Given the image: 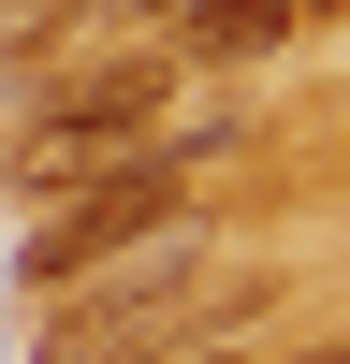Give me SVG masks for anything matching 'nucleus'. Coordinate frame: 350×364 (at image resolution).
<instances>
[{
	"instance_id": "nucleus-1",
	"label": "nucleus",
	"mask_w": 350,
	"mask_h": 364,
	"mask_svg": "<svg viewBox=\"0 0 350 364\" xmlns=\"http://www.w3.org/2000/svg\"><path fill=\"white\" fill-rule=\"evenodd\" d=\"M29 364H190V350H233L262 306H277V262H219L204 233H161V248L102 262L73 291H29Z\"/></svg>"
},
{
	"instance_id": "nucleus-2",
	"label": "nucleus",
	"mask_w": 350,
	"mask_h": 364,
	"mask_svg": "<svg viewBox=\"0 0 350 364\" xmlns=\"http://www.w3.org/2000/svg\"><path fill=\"white\" fill-rule=\"evenodd\" d=\"M161 233H204V175H190V146H146V161H102V175H73V190L29 219L15 277H29V291H73V277H102V262L161 248Z\"/></svg>"
},
{
	"instance_id": "nucleus-3",
	"label": "nucleus",
	"mask_w": 350,
	"mask_h": 364,
	"mask_svg": "<svg viewBox=\"0 0 350 364\" xmlns=\"http://www.w3.org/2000/svg\"><path fill=\"white\" fill-rule=\"evenodd\" d=\"M161 117H175V58H88L73 87H44V102H29L15 190H29V204H58L73 175H102V161H146V146H161Z\"/></svg>"
},
{
	"instance_id": "nucleus-4",
	"label": "nucleus",
	"mask_w": 350,
	"mask_h": 364,
	"mask_svg": "<svg viewBox=\"0 0 350 364\" xmlns=\"http://www.w3.org/2000/svg\"><path fill=\"white\" fill-rule=\"evenodd\" d=\"M175 44L190 58H277L292 44V0H175Z\"/></svg>"
},
{
	"instance_id": "nucleus-5",
	"label": "nucleus",
	"mask_w": 350,
	"mask_h": 364,
	"mask_svg": "<svg viewBox=\"0 0 350 364\" xmlns=\"http://www.w3.org/2000/svg\"><path fill=\"white\" fill-rule=\"evenodd\" d=\"M277 364H350V336H321V350H277Z\"/></svg>"
},
{
	"instance_id": "nucleus-6",
	"label": "nucleus",
	"mask_w": 350,
	"mask_h": 364,
	"mask_svg": "<svg viewBox=\"0 0 350 364\" xmlns=\"http://www.w3.org/2000/svg\"><path fill=\"white\" fill-rule=\"evenodd\" d=\"M190 364H248V350H190Z\"/></svg>"
}]
</instances>
